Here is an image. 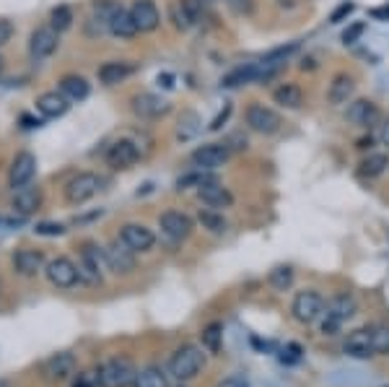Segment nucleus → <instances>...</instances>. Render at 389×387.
<instances>
[{
  "instance_id": "1",
  "label": "nucleus",
  "mask_w": 389,
  "mask_h": 387,
  "mask_svg": "<svg viewBox=\"0 0 389 387\" xmlns=\"http://www.w3.org/2000/svg\"><path fill=\"white\" fill-rule=\"evenodd\" d=\"M202 366H205V354H202L200 346L185 343L169 359V377L180 382H190L202 372Z\"/></svg>"
},
{
  "instance_id": "2",
  "label": "nucleus",
  "mask_w": 389,
  "mask_h": 387,
  "mask_svg": "<svg viewBox=\"0 0 389 387\" xmlns=\"http://www.w3.org/2000/svg\"><path fill=\"white\" fill-rule=\"evenodd\" d=\"M138 377L133 359L128 356H112L97 369V380L102 387H130Z\"/></svg>"
},
{
  "instance_id": "3",
  "label": "nucleus",
  "mask_w": 389,
  "mask_h": 387,
  "mask_svg": "<svg viewBox=\"0 0 389 387\" xmlns=\"http://www.w3.org/2000/svg\"><path fill=\"white\" fill-rule=\"evenodd\" d=\"M104 271H106V252L99 244L86 242L81 250V263H78V278L91 283V286H97L104 278Z\"/></svg>"
},
{
  "instance_id": "4",
  "label": "nucleus",
  "mask_w": 389,
  "mask_h": 387,
  "mask_svg": "<svg viewBox=\"0 0 389 387\" xmlns=\"http://www.w3.org/2000/svg\"><path fill=\"white\" fill-rule=\"evenodd\" d=\"M99 190H102V177L94 175V172H81V175L67 180L65 200L70 205H83L89 203L94 195H99Z\"/></svg>"
},
{
  "instance_id": "5",
  "label": "nucleus",
  "mask_w": 389,
  "mask_h": 387,
  "mask_svg": "<svg viewBox=\"0 0 389 387\" xmlns=\"http://www.w3.org/2000/svg\"><path fill=\"white\" fill-rule=\"evenodd\" d=\"M291 312L301 325H312V322H317L324 315V299L312 289L299 291L291 304Z\"/></svg>"
},
{
  "instance_id": "6",
  "label": "nucleus",
  "mask_w": 389,
  "mask_h": 387,
  "mask_svg": "<svg viewBox=\"0 0 389 387\" xmlns=\"http://www.w3.org/2000/svg\"><path fill=\"white\" fill-rule=\"evenodd\" d=\"M47 281L53 283L55 289H73L78 278V266L70 258H55L45 266Z\"/></svg>"
},
{
  "instance_id": "7",
  "label": "nucleus",
  "mask_w": 389,
  "mask_h": 387,
  "mask_svg": "<svg viewBox=\"0 0 389 387\" xmlns=\"http://www.w3.org/2000/svg\"><path fill=\"white\" fill-rule=\"evenodd\" d=\"M229 156H231V148L226 143H205V146H197V148H194L190 161H192L197 169L213 172V169L224 167L226 161H229Z\"/></svg>"
},
{
  "instance_id": "8",
  "label": "nucleus",
  "mask_w": 389,
  "mask_h": 387,
  "mask_svg": "<svg viewBox=\"0 0 389 387\" xmlns=\"http://www.w3.org/2000/svg\"><path fill=\"white\" fill-rule=\"evenodd\" d=\"M34 175H37V156L31 151L16 153V159L11 161V169H8V185L13 190L26 187V185H31Z\"/></svg>"
},
{
  "instance_id": "9",
  "label": "nucleus",
  "mask_w": 389,
  "mask_h": 387,
  "mask_svg": "<svg viewBox=\"0 0 389 387\" xmlns=\"http://www.w3.org/2000/svg\"><path fill=\"white\" fill-rule=\"evenodd\" d=\"M247 125L255 130V133H260V136H273V133H278V130H280L283 120H280V114L273 112L270 107L252 104L247 109Z\"/></svg>"
},
{
  "instance_id": "10",
  "label": "nucleus",
  "mask_w": 389,
  "mask_h": 387,
  "mask_svg": "<svg viewBox=\"0 0 389 387\" xmlns=\"http://www.w3.org/2000/svg\"><path fill=\"white\" fill-rule=\"evenodd\" d=\"M158 227H161V231H164L172 242H182V239H187L190 234H192V219H190L187 213L182 211H166L158 216Z\"/></svg>"
},
{
  "instance_id": "11",
  "label": "nucleus",
  "mask_w": 389,
  "mask_h": 387,
  "mask_svg": "<svg viewBox=\"0 0 389 387\" xmlns=\"http://www.w3.org/2000/svg\"><path fill=\"white\" fill-rule=\"evenodd\" d=\"M57 45H60V34H57L53 26H39V29L31 31L29 53L34 60H45V58L55 55L57 53Z\"/></svg>"
},
{
  "instance_id": "12",
  "label": "nucleus",
  "mask_w": 389,
  "mask_h": 387,
  "mask_svg": "<svg viewBox=\"0 0 389 387\" xmlns=\"http://www.w3.org/2000/svg\"><path fill=\"white\" fill-rule=\"evenodd\" d=\"M120 242L138 255V252H148L150 247L156 244V236H153V231H150L148 227H143V224H125V227L120 229Z\"/></svg>"
},
{
  "instance_id": "13",
  "label": "nucleus",
  "mask_w": 389,
  "mask_h": 387,
  "mask_svg": "<svg viewBox=\"0 0 389 387\" xmlns=\"http://www.w3.org/2000/svg\"><path fill=\"white\" fill-rule=\"evenodd\" d=\"M348 122L353 125H358V128H371L379 122L382 112H379V107L374 102H368V99H356V102H348V112H345Z\"/></svg>"
},
{
  "instance_id": "14",
  "label": "nucleus",
  "mask_w": 389,
  "mask_h": 387,
  "mask_svg": "<svg viewBox=\"0 0 389 387\" xmlns=\"http://www.w3.org/2000/svg\"><path fill=\"white\" fill-rule=\"evenodd\" d=\"M130 16H133L138 31H156L158 23H161V13H158L153 0H133Z\"/></svg>"
},
{
  "instance_id": "15",
  "label": "nucleus",
  "mask_w": 389,
  "mask_h": 387,
  "mask_svg": "<svg viewBox=\"0 0 389 387\" xmlns=\"http://www.w3.org/2000/svg\"><path fill=\"white\" fill-rule=\"evenodd\" d=\"M138 156H141V151H138V146L133 143V141H114L112 146H109V151H106V164L112 169H130L138 161Z\"/></svg>"
},
{
  "instance_id": "16",
  "label": "nucleus",
  "mask_w": 389,
  "mask_h": 387,
  "mask_svg": "<svg viewBox=\"0 0 389 387\" xmlns=\"http://www.w3.org/2000/svg\"><path fill=\"white\" fill-rule=\"evenodd\" d=\"M104 252H106V268H109L112 273L125 276L130 273V271H135V252L130 250V247H125L120 239L109 244Z\"/></svg>"
},
{
  "instance_id": "17",
  "label": "nucleus",
  "mask_w": 389,
  "mask_h": 387,
  "mask_svg": "<svg viewBox=\"0 0 389 387\" xmlns=\"http://www.w3.org/2000/svg\"><path fill=\"white\" fill-rule=\"evenodd\" d=\"M345 354L351 359H368L376 356L374 354V343H371V327H358L353 330L348 338H345Z\"/></svg>"
},
{
  "instance_id": "18",
  "label": "nucleus",
  "mask_w": 389,
  "mask_h": 387,
  "mask_svg": "<svg viewBox=\"0 0 389 387\" xmlns=\"http://www.w3.org/2000/svg\"><path fill=\"white\" fill-rule=\"evenodd\" d=\"M45 374L50 382H65L67 377L75 374V356L67 354V351H60L45 361Z\"/></svg>"
},
{
  "instance_id": "19",
  "label": "nucleus",
  "mask_w": 389,
  "mask_h": 387,
  "mask_svg": "<svg viewBox=\"0 0 389 387\" xmlns=\"http://www.w3.org/2000/svg\"><path fill=\"white\" fill-rule=\"evenodd\" d=\"M39 205H42V190H39V187H31V185L18 187L13 200H11V208H13L18 216H31V213H37Z\"/></svg>"
},
{
  "instance_id": "20",
  "label": "nucleus",
  "mask_w": 389,
  "mask_h": 387,
  "mask_svg": "<svg viewBox=\"0 0 389 387\" xmlns=\"http://www.w3.org/2000/svg\"><path fill=\"white\" fill-rule=\"evenodd\" d=\"M356 310H358V304H356V299L351 294H337L324 304V317L335 320V322L343 325L345 320H351L356 315Z\"/></svg>"
},
{
  "instance_id": "21",
  "label": "nucleus",
  "mask_w": 389,
  "mask_h": 387,
  "mask_svg": "<svg viewBox=\"0 0 389 387\" xmlns=\"http://www.w3.org/2000/svg\"><path fill=\"white\" fill-rule=\"evenodd\" d=\"M13 268L18 276H26V278H31V276H37L39 271H45V255L39 250H18L13 255Z\"/></svg>"
},
{
  "instance_id": "22",
  "label": "nucleus",
  "mask_w": 389,
  "mask_h": 387,
  "mask_svg": "<svg viewBox=\"0 0 389 387\" xmlns=\"http://www.w3.org/2000/svg\"><path fill=\"white\" fill-rule=\"evenodd\" d=\"M135 73V65L128 60H109L99 68V81L104 86H117L122 81H128L130 76Z\"/></svg>"
},
{
  "instance_id": "23",
  "label": "nucleus",
  "mask_w": 389,
  "mask_h": 387,
  "mask_svg": "<svg viewBox=\"0 0 389 387\" xmlns=\"http://www.w3.org/2000/svg\"><path fill=\"white\" fill-rule=\"evenodd\" d=\"M197 195H200L202 203L208 205V208H213V211H218V208H231V203H234V195L226 190L218 180L216 182L202 185L200 190H197Z\"/></svg>"
},
{
  "instance_id": "24",
  "label": "nucleus",
  "mask_w": 389,
  "mask_h": 387,
  "mask_svg": "<svg viewBox=\"0 0 389 387\" xmlns=\"http://www.w3.org/2000/svg\"><path fill=\"white\" fill-rule=\"evenodd\" d=\"M133 109L141 117H161V114L169 112V102L156 97V94H138L133 99Z\"/></svg>"
},
{
  "instance_id": "25",
  "label": "nucleus",
  "mask_w": 389,
  "mask_h": 387,
  "mask_svg": "<svg viewBox=\"0 0 389 387\" xmlns=\"http://www.w3.org/2000/svg\"><path fill=\"white\" fill-rule=\"evenodd\" d=\"M260 78V65L257 62H247V65H239V68L229 70L221 81L224 89H239V86H247V84H257Z\"/></svg>"
},
{
  "instance_id": "26",
  "label": "nucleus",
  "mask_w": 389,
  "mask_h": 387,
  "mask_svg": "<svg viewBox=\"0 0 389 387\" xmlns=\"http://www.w3.org/2000/svg\"><path fill=\"white\" fill-rule=\"evenodd\" d=\"M353 92H356V81H353V76H348V73H337L335 78H332V84H329V92H327V99L329 104H348L353 97Z\"/></svg>"
},
{
  "instance_id": "27",
  "label": "nucleus",
  "mask_w": 389,
  "mask_h": 387,
  "mask_svg": "<svg viewBox=\"0 0 389 387\" xmlns=\"http://www.w3.org/2000/svg\"><path fill=\"white\" fill-rule=\"evenodd\" d=\"M57 89H60V94L67 99V102H83V99H89V94H91L89 81H86L83 76H75V73L62 76Z\"/></svg>"
},
{
  "instance_id": "28",
  "label": "nucleus",
  "mask_w": 389,
  "mask_h": 387,
  "mask_svg": "<svg viewBox=\"0 0 389 387\" xmlns=\"http://www.w3.org/2000/svg\"><path fill=\"white\" fill-rule=\"evenodd\" d=\"M67 107H70V102L60 92H45L37 97V109L45 117H62L67 112Z\"/></svg>"
},
{
  "instance_id": "29",
  "label": "nucleus",
  "mask_w": 389,
  "mask_h": 387,
  "mask_svg": "<svg viewBox=\"0 0 389 387\" xmlns=\"http://www.w3.org/2000/svg\"><path fill=\"white\" fill-rule=\"evenodd\" d=\"M106 29H109V34H114V37L120 39H133L135 34H138V26H135L130 11H122V8L114 11V16L109 18V23H106Z\"/></svg>"
},
{
  "instance_id": "30",
  "label": "nucleus",
  "mask_w": 389,
  "mask_h": 387,
  "mask_svg": "<svg viewBox=\"0 0 389 387\" xmlns=\"http://www.w3.org/2000/svg\"><path fill=\"white\" fill-rule=\"evenodd\" d=\"M273 99L280 107H285V109H299L304 104V94H301V89L296 84H280L273 92Z\"/></svg>"
},
{
  "instance_id": "31",
  "label": "nucleus",
  "mask_w": 389,
  "mask_h": 387,
  "mask_svg": "<svg viewBox=\"0 0 389 387\" xmlns=\"http://www.w3.org/2000/svg\"><path fill=\"white\" fill-rule=\"evenodd\" d=\"M133 387H169V372H164L161 366H146L138 372Z\"/></svg>"
},
{
  "instance_id": "32",
  "label": "nucleus",
  "mask_w": 389,
  "mask_h": 387,
  "mask_svg": "<svg viewBox=\"0 0 389 387\" xmlns=\"http://www.w3.org/2000/svg\"><path fill=\"white\" fill-rule=\"evenodd\" d=\"M218 177L213 175V172H205V169H197V172H190V175L180 177L177 180V190H190V187H197L200 190L202 185L208 182H216Z\"/></svg>"
},
{
  "instance_id": "33",
  "label": "nucleus",
  "mask_w": 389,
  "mask_h": 387,
  "mask_svg": "<svg viewBox=\"0 0 389 387\" xmlns=\"http://www.w3.org/2000/svg\"><path fill=\"white\" fill-rule=\"evenodd\" d=\"M270 286L275 291H288L293 286V268L291 266H275L268 276Z\"/></svg>"
},
{
  "instance_id": "34",
  "label": "nucleus",
  "mask_w": 389,
  "mask_h": 387,
  "mask_svg": "<svg viewBox=\"0 0 389 387\" xmlns=\"http://www.w3.org/2000/svg\"><path fill=\"white\" fill-rule=\"evenodd\" d=\"M387 167H389L387 153H368L366 159L361 161V175L363 177H379Z\"/></svg>"
},
{
  "instance_id": "35",
  "label": "nucleus",
  "mask_w": 389,
  "mask_h": 387,
  "mask_svg": "<svg viewBox=\"0 0 389 387\" xmlns=\"http://www.w3.org/2000/svg\"><path fill=\"white\" fill-rule=\"evenodd\" d=\"M221 341H224V325L221 322H210L202 330V349L210 351V354H218L221 351Z\"/></svg>"
},
{
  "instance_id": "36",
  "label": "nucleus",
  "mask_w": 389,
  "mask_h": 387,
  "mask_svg": "<svg viewBox=\"0 0 389 387\" xmlns=\"http://www.w3.org/2000/svg\"><path fill=\"white\" fill-rule=\"evenodd\" d=\"M50 26H53L57 34H60V31H67L73 26V11L67 6L53 8V13H50Z\"/></svg>"
},
{
  "instance_id": "37",
  "label": "nucleus",
  "mask_w": 389,
  "mask_h": 387,
  "mask_svg": "<svg viewBox=\"0 0 389 387\" xmlns=\"http://www.w3.org/2000/svg\"><path fill=\"white\" fill-rule=\"evenodd\" d=\"M197 221L202 224V229H208L210 234H224L226 231V219L216 211H200Z\"/></svg>"
},
{
  "instance_id": "38",
  "label": "nucleus",
  "mask_w": 389,
  "mask_h": 387,
  "mask_svg": "<svg viewBox=\"0 0 389 387\" xmlns=\"http://www.w3.org/2000/svg\"><path fill=\"white\" fill-rule=\"evenodd\" d=\"M371 343H374L376 356H387L389 354V325L371 327Z\"/></svg>"
},
{
  "instance_id": "39",
  "label": "nucleus",
  "mask_w": 389,
  "mask_h": 387,
  "mask_svg": "<svg viewBox=\"0 0 389 387\" xmlns=\"http://www.w3.org/2000/svg\"><path fill=\"white\" fill-rule=\"evenodd\" d=\"M180 8H182V21L187 26V23H194L200 18L202 0H180Z\"/></svg>"
},
{
  "instance_id": "40",
  "label": "nucleus",
  "mask_w": 389,
  "mask_h": 387,
  "mask_svg": "<svg viewBox=\"0 0 389 387\" xmlns=\"http://www.w3.org/2000/svg\"><path fill=\"white\" fill-rule=\"evenodd\" d=\"M226 6L234 16H252L255 13V0H226Z\"/></svg>"
},
{
  "instance_id": "41",
  "label": "nucleus",
  "mask_w": 389,
  "mask_h": 387,
  "mask_svg": "<svg viewBox=\"0 0 389 387\" xmlns=\"http://www.w3.org/2000/svg\"><path fill=\"white\" fill-rule=\"evenodd\" d=\"M197 122H200V120H197V114H194V112H185V114H182V117H180V130L182 128H187V130H185V133H180V136L182 138H192L194 133H197Z\"/></svg>"
},
{
  "instance_id": "42",
  "label": "nucleus",
  "mask_w": 389,
  "mask_h": 387,
  "mask_svg": "<svg viewBox=\"0 0 389 387\" xmlns=\"http://www.w3.org/2000/svg\"><path fill=\"white\" fill-rule=\"evenodd\" d=\"M353 11H356V6H353V3H340V6H337L335 11H332V13H329V23L345 21V18H348V16H351Z\"/></svg>"
},
{
  "instance_id": "43",
  "label": "nucleus",
  "mask_w": 389,
  "mask_h": 387,
  "mask_svg": "<svg viewBox=\"0 0 389 387\" xmlns=\"http://www.w3.org/2000/svg\"><path fill=\"white\" fill-rule=\"evenodd\" d=\"M37 234L60 236V234H65V227H62V224H50V221H42V224H37Z\"/></svg>"
},
{
  "instance_id": "44",
  "label": "nucleus",
  "mask_w": 389,
  "mask_h": 387,
  "mask_svg": "<svg viewBox=\"0 0 389 387\" xmlns=\"http://www.w3.org/2000/svg\"><path fill=\"white\" fill-rule=\"evenodd\" d=\"M363 31H366V23H353L351 29H345V34H343V42L345 45H356V42H358L361 39V34H363Z\"/></svg>"
},
{
  "instance_id": "45",
  "label": "nucleus",
  "mask_w": 389,
  "mask_h": 387,
  "mask_svg": "<svg viewBox=\"0 0 389 387\" xmlns=\"http://www.w3.org/2000/svg\"><path fill=\"white\" fill-rule=\"evenodd\" d=\"M231 112H234V107L229 104V102H226L224 109H221V112H218L216 117H213V122H210L208 128H210V130H221V128H224V122L229 120V117H231Z\"/></svg>"
},
{
  "instance_id": "46",
  "label": "nucleus",
  "mask_w": 389,
  "mask_h": 387,
  "mask_svg": "<svg viewBox=\"0 0 389 387\" xmlns=\"http://www.w3.org/2000/svg\"><path fill=\"white\" fill-rule=\"evenodd\" d=\"M285 361V364H296V361H301V346L299 343H288L283 349V356H280Z\"/></svg>"
},
{
  "instance_id": "47",
  "label": "nucleus",
  "mask_w": 389,
  "mask_h": 387,
  "mask_svg": "<svg viewBox=\"0 0 389 387\" xmlns=\"http://www.w3.org/2000/svg\"><path fill=\"white\" fill-rule=\"evenodd\" d=\"M216 387H249V380H247V377H241V374H234V377H226V380H221Z\"/></svg>"
},
{
  "instance_id": "48",
  "label": "nucleus",
  "mask_w": 389,
  "mask_h": 387,
  "mask_svg": "<svg viewBox=\"0 0 389 387\" xmlns=\"http://www.w3.org/2000/svg\"><path fill=\"white\" fill-rule=\"evenodd\" d=\"M11 37H13V23L8 21V18H0V47L6 45V42H11Z\"/></svg>"
},
{
  "instance_id": "49",
  "label": "nucleus",
  "mask_w": 389,
  "mask_h": 387,
  "mask_svg": "<svg viewBox=\"0 0 389 387\" xmlns=\"http://www.w3.org/2000/svg\"><path fill=\"white\" fill-rule=\"evenodd\" d=\"M371 16H374V18H379V21H389V6L371 8Z\"/></svg>"
},
{
  "instance_id": "50",
  "label": "nucleus",
  "mask_w": 389,
  "mask_h": 387,
  "mask_svg": "<svg viewBox=\"0 0 389 387\" xmlns=\"http://www.w3.org/2000/svg\"><path fill=\"white\" fill-rule=\"evenodd\" d=\"M379 141H382L384 146H389V122H384V125H382V133H379Z\"/></svg>"
},
{
  "instance_id": "51",
  "label": "nucleus",
  "mask_w": 389,
  "mask_h": 387,
  "mask_svg": "<svg viewBox=\"0 0 389 387\" xmlns=\"http://www.w3.org/2000/svg\"><path fill=\"white\" fill-rule=\"evenodd\" d=\"M161 81H164V89H172V81H174V78L172 76H169V73H164V76H158V84H161Z\"/></svg>"
},
{
  "instance_id": "52",
  "label": "nucleus",
  "mask_w": 389,
  "mask_h": 387,
  "mask_svg": "<svg viewBox=\"0 0 389 387\" xmlns=\"http://www.w3.org/2000/svg\"><path fill=\"white\" fill-rule=\"evenodd\" d=\"M368 146H371V136H368V138H361L358 146H356V148H361V151H366Z\"/></svg>"
},
{
  "instance_id": "53",
  "label": "nucleus",
  "mask_w": 389,
  "mask_h": 387,
  "mask_svg": "<svg viewBox=\"0 0 389 387\" xmlns=\"http://www.w3.org/2000/svg\"><path fill=\"white\" fill-rule=\"evenodd\" d=\"M3 68H6V60H3V55H0V73H3Z\"/></svg>"
},
{
  "instance_id": "54",
  "label": "nucleus",
  "mask_w": 389,
  "mask_h": 387,
  "mask_svg": "<svg viewBox=\"0 0 389 387\" xmlns=\"http://www.w3.org/2000/svg\"><path fill=\"white\" fill-rule=\"evenodd\" d=\"M0 387H11V385H8V382H6V380H0Z\"/></svg>"
},
{
  "instance_id": "55",
  "label": "nucleus",
  "mask_w": 389,
  "mask_h": 387,
  "mask_svg": "<svg viewBox=\"0 0 389 387\" xmlns=\"http://www.w3.org/2000/svg\"><path fill=\"white\" fill-rule=\"evenodd\" d=\"M202 3H210V0H202Z\"/></svg>"
}]
</instances>
